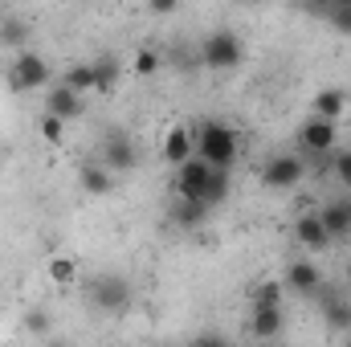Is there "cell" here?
Returning <instances> with one entry per match:
<instances>
[{
    "instance_id": "obj_1",
    "label": "cell",
    "mask_w": 351,
    "mask_h": 347,
    "mask_svg": "<svg viewBox=\"0 0 351 347\" xmlns=\"http://www.w3.org/2000/svg\"><path fill=\"white\" fill-rule=\"evenodd\" d=\"M192 139H196V160H204L208 168L217 172H229V164L237 160V131L221 119H204L192 127Z\"/></svg>"
},
{
    "instance_id": "obj_2",
    "label": "cell",
    "mask_w": 351,
    "mask_h": 347,
    "mask_svg": "<svg viewBox=\"0 0 351 347\" xmlns=\"http://www.w3.org/2000/svg\"><path fill=\"white\" fill-rule=\"evenodd\" d=\"M241 58H245V45L233 29H217L200 45V66H208V70H237Z\"/></svg>"
},
{
    "instance_id": "obj_3",
    "label": "cell",
    "mask_w": 351,
    "mask_h": 347,
    "mask_svg": "<svg viewBox=\"0 0 351 347\" xmlns=\"http://www.w3.org/2000/svg\"><path fill=\"white\" fill-rule=\"evenodd\" d=\"M49 78H53V70H49V62L41 58V53H16L12 58V66L4 70V82L12 94H25V90H41L49 86Z\"/></svg>"
},
{
    "instance_id": "obj_4",
    "label": "cell",
    "mask_w": 351,
    "mask_h": 347,
    "mask_svg": "<svg viewBox=\"0 0 351 347\" xmlns=\"http://www.w3.org/2000/svg\"><path fill=\"white\" fill-rule=\"evenodd\" d=\"M335 143H339V123H327V119L311 115V119L298 127V147H302L306 156H331Z\"/></svg>"
},
{
    "instance_id": "obj_5",
    "label": "cell",
    "mask_w": 351,
    "mask_h": 347,
    "mask_svg": "<svg viewBox=\"0 0 351 347\" xmlns=\"http://www.w3.org/2000/svg\"><path fill=\"white\" fill-rule=\"evenodd\" d=\"M213 172L217 168H208L204 160H188V164H180L176 168V196H184V200H204L208 196V184H213ZM208 204V200H204Z\"/></svg>"
},
{
    "instance_id": "obj_6",
    "label": "cell",
    "mask_w": 351,
    "mask_h": 347,
    "mask_svg": "<svg viewBox=\"0 0 351 347\" xmlns=\"http://www.w3.org/2000/svg\"><path fill=\"white\" fill-rule=\"evenodd\" d=\"M90 302H94L98 311H123V307L131 302V282L119 278V274H98V278L90 282Z\"/></svg>"
},
{
    "instance_id": "obj_7",
    "label": "cell",
    "mask_w": 351,
    "mask_h": 347,
    "mask_svg": "<svg viewBox=\"0 0 351 347\" xmlns=\"http://www.w3.org/2000/svg\"><path fill=\"white\" fill-rule=\"evenodd\" d=\"M98 164H102L110 176H114V172H131V168L139 164V152H135V143L114 127V131L102 139V160H98Z\"/></svg>"
},
{
    "instance_id": "obj_8",
    "label": "cell",
    "mask_w": 351,
    "mask_h": 347,
    "mask_svg": "<svg viewBox=\"0 0 351 347\" xmlns=\"http://www.w3.org/2000/svg\"><path fill=\"white\" fill-rule=\"evenodd\" d=\"M302 176H306L302 156H274V160H265V168H262V184L265 188H294Z\"/></svg>"
},
{
    "instance_id": "obj_9",
    "label": "cell",
    "mask_w": 351,
    "mask_h": 347,
    "mask_svg": "<svg viewBox=\"0 0 351 347\" xmlns=\"http://www.w3.org/2000/svg\"><path fill=\"white\" fill-rule=\"evenodd\" d=\"M45 110L49 115H58L62 123H70V119H82L86 115V102H82V94H74L70 86H49V94H45Z\"/></svg>"
},
{
    "instance_id": "obj_10",
    "label": "cell",
    "mask_w": 351,
    "mask_h": 347,
    "mask_svg": "<svg viewBox=\"0 0 351 347\" xmlns=\"http://www.w3.org/2000/svg\"><path fill=\"white\" fill-rule=\"evenodd\" d=\"M160 152H164V160L176 164V168H180V164H188V160L196 156L192 127H168V131H164V147H160Z\"/></svg>"
},
{
    "instance_id": "obj_11",
    "label": "cell",
    "mask_w": 351,
    "mask_h": 347,
    "mask_svg": "<svg viewBox=\"0 0 351 347\" xmlns=\"http://www.w3.org/2000/svg\"><path fill=\"white\" fill-rule=\"evenodd\" d=\"M286 286L294 290V294H319L323 290V274H319V265L315 261H290L286 265Z\"/></svg>"
},
{
    "instance_id": "obj_12",
    "label": "cell",
    "mask_w": 351,
    "mask_h": 347,
    "mask_svg": "<svg viewBox=\"0 0 351 347\" xmlns=\"http://www.w3.org/2000/svg\"><path fill=\"white\" fill-rule=\"evenodd\" d=\"M250 331H254L258 344H274V339H282V331H286V315H282V307L254 311V315H250Z\"/></svg>"
},
{
    "instance_id": "obj_13",
    "label": "cell",
    "mask_w": 351,
    "mask_h": 347,
    "mask_svg": "<svg viewBox=\"0 0 351 347\" xmlns=\"http://www.w3.org/2000/svg\"><path fill=\"white\" fill-rule=\"evenodd\" d=\"M319 221H323V229H327V237L335 241H343L351 237V196H339V200H331L323 213H319Z\"/></svg>"
},
{
    "instance_id": "obj_14",
    "label": "cell",
    "mask_w": 351,
    "mask_h": 347,
    "mask_svg": "<svg viewBox=\"0 0 351 347\" xmlns=\"http://www.w3.org/2000/svg\"><path fill=\"white\" fill-rule=\"evenodd\" d=\"M294 237H298V246H302V250H311V254H319V250H327V246H331V237H327V229H323L319 213H302V217L294 221Z\"/></svg>"
},
{
    "instance_id": "obj_15",
    "label": "cell",
    "mask_w": 351,
    "mask_h": 347,
    "mask_svg": "<svg viewBox=\"0 0 351 347\" xmlns=\"http://www.w3.org/2000/svg\"><path fill=\"white\" fill-rule=\"evenodd\" d=\"M78 184H82V192H86V196H106V192L114 188V176L106 172L102 164L86 160V164H78Z\"/></svg>"
},
{
    "instance_id": "obj_16",
    "label": "cell",
    "mask_w": 351,
    "mask_h": 347,
    "mask_svg": "<svg viewBox=\"0 0 351 347\" xmlns=\"http://www.w3.org/2000/svg\"><path fill=\"white\" fill-rule=\"evenodd\" d=\"M172 221L180 229H196V225L208 221V204H204V200H184V196H176L172 200Z\"/></svg>"
},
{
    "instance_id": "obj_17",
    "label": "cell",
    "mask_w": 351,
    "mask_h": 347,
    "mask_svg": "<svg viewBox=\"0 0 351 347\" xmlns=\"http://www.w3.org/2000/svg\"><path fill=\"white\" fill-rule=\"evenodd\" d=\"M348 110V94L339 86H327L315 94V115L319 119H327V123H339V115Z\"/></svg>"
},
{
    "instance_id": "obj_18",
    "label": "cell",
    "mask_w": 351,
    "mask_h": 347,
    "mask_svg": "<svg viewBox=\"0 0 351 347\" xmlns=\"http://www.w3.org/2000/svg\"><path fill=\"white\" fill-rule=\"evenodd\" d=\"M323 319H327V327H331V331L351 335V298H343V294L327 298V302H323Z\"/></svg>"
},
{
    "instance_id": "obj_19",
    "label": "cell",
    "mask_w": 351,
    "mask_h": 347,
    "mask_svg": "<svg viewBox=\"0 0 351 347\" xmlns=\"http://www.w3.org/2000/svg\"><path fill=\"white\" fill-rule=\"evenodd\" d=\"M94 66V90L98 94H110V90L119 86V74H123V66H119V58L114 53H102L98 62H90Z\"/></svg>"
},
{
    "instance_id": "obj_20",
    "label": "cell",
    "mask_w": 351,
    "mask_h": 347,
    "mask_svg": "<svg viewBox=\"0 0 351 347\" xmlns=\"http://www.w3.org/2000/svg\"><path fill=\"white\" fill-rule=\"evenodd\" d=\"M21 327H25V335H33V339H53V335H49V331H53V315H49L45 307H33V311H25Z\"/></svg>"
},
{
    "instance_id": "obj_21",
    "label": "cell",
    "mask_w": 351,
    "mask_h": 347,
    "mask_svg": "<svg viewBox=\"0 0 351 347\" xmlns=\"http://www.w3.org/2000/svg\"><path fill=\"white\" fill-rule=\"evenodd\" d=\"M45 274H49V282H53V286H74V282H78V261L58 254V258L45 261Z\"/></svg>"
},
{
    "instance_id": "obj_22",
    "label": "cell",
    "mask_w": 351,
    "mask_h": 347,
    "mask_svg": "<svg viewBox=\"0 0 351 347\" xmlns=\"http://www.w3.org/2000/svg\"><path fill=\"white\" fill-rule=\"evenodd\" d=\"M250 302H254V311L282 307V282H278V278H265V282H258V286L250 290Z\"/></svg>"
},
{
    "instance_id": "obj_23",
    "label": "cell",
    "mask_w": 351,
    "mask_h": 347,
    "mask_svg": "<svg viewBox=\"0 0 351 347\" xmlns=\"http://www.w3.org/2000/svg\"><path fill=\"white\" fill-rule=\"evenodd\" d=\"M62 86H70L74 94H86V90H94V66H90V62L70 66V70H66V78H62Z\"/></svg>"
},
{
    "instance_id": "obj_24",
    "label": "cell",
    "mask_w": 351,
    "mask_h": 347,
    "mask_svg": "<svg viewBox=\"0 0 351 347\" xmlns=\"http://www.w3.org/2000/svg\"><path fill=\"white\" fill-rule=\"evenodd\" d=\"M323 16H327V25H331L335 33L351 37V0H339V4H331V8H323Z\"/></svg>"
},
{
    "instance_id": "obj_25",
    "label": "cell",
    "mask_w": 351,
    "mask_h": 347,
    "mask_svg": "<svg viewBox=\"0 0 351 347\" xmlns=\"http://www.w3.org/2000/svg\"><path fill=\"white\" fill-rule=\"evenodd\" d=\"M160 66H164V58H160L156 49H135V58H131V70H135L139 78H152V74H160Z\"/></svg>"
},
{
    "instance_id": "obj_26",
    "label": "cell",
    "mask_w": 351,
    "mask_h": 347,
    "mask_svg": "<svg viewBox=\"0 0 351 347\" xmlns=\"http://www.w3.org/2000/svg\"><path fill=\"white\" fill-rule=\"evenodd\" d=\"M37 131H41V139H45V143H62V139H66V123H62L58 115H49V110L37 119Z\"/></svg>"
},
{
    "instance_id": "obj_27",
    "label": "cell",
    "mask_w": 351,
    "mask_h": 347,
    "mask_svg": "<svg viewBox=\"0 0 351 347\" xmlns=\"http://www.w3.org/2000/svg\"><path fill=\"white\" fill-rule=\"evenodd\" d=\"M25 37H29L25 21H16V16H4V21H0V45H21Z\"/></svg>"
},
{
    "instance_id": "obj_28",
    "label": "cell",
    "mask_w": 351,
    "mask_h": 347,
    "mask_svg": "<svg viewBox=\"0 0 351 347\" xmlns=\"http://www.w3.org/2000/svg\"><path fill=\"white\" fill-rule=\"evenodd\" d=\"M225 196H229V172H213V184H208V196H204V200H208V208H217V204H221Z\"/></svg>"
},
{
    "instance_id": "obj_29",
    "label": "cell",
    "mask_w": 351,
    "mask_h": 347,
    "mask_svg": "<svg viewBox=\"0 0 351 347\" xmlns=\"http://www.w3.org/2000/svg\"><path fill=\"white\" fill-rule=\"evenodd\" d=\"M331 172L339 176V184L351 188V147H339V152L331 156Z\"/></svg>"
},
{
    "instance_id": "obj_30",
    "label": "cell",
    "mask_w": 351,
    "mask_h": 347,
    "mask_svg": "<svg viewBox=\"0 0 351 347\" xmlns=\"http://www.w3.org/2000/svg\"><path fill=\"white\" fill-rule=\"evenodd\" d=\"M188 347H233V344H229L225 335H217V331H204V335H196Z\"/></svg>"
},
{
    "instance_id": "obj_31",
    "label": "cell",
    "mask_w": 351,
    "mask_h": 347,
    "mask_svg": "<svg viewBox=\"0 0 351 347\" xmlns=\"http://www.w3.org/2000/svg\"><path fill=\"white\" fill-rule=\"evenodd\" d=\"M152 12H160V16H164V12H176V0H156Z\"/></svg>"
},
{
    "instance_id": "obj_32",
    "label": "cell",
    "mask_w": 351,
    "mask_h": 347,
    "mask_svg": "<svg viewBox=\"0 0 351 347\" xmlns=\"http://www.w3.org/2000/svg\"><path fill=\"white\" fill-rule=\"evenodd\" d=\"M45 347H70L66 339H45Z\"/></svg>"
},
{
    "instance_id": "obj_33",
    "label": "cell",
    "mask_w": 351,
    "mask_h": 347,
    "mask_svg": "<svg viewBox=\"0 0 351 347\" xmlns=\"http://www.w3.org/2000/svg\"><path fill=\"white\" fill-rule=\"evenodd\" d=\"M262 347H286V344H282V339H274V344H262Z\"/></svg>"
},
{
    "instance_id": "obj_34",
    "label": "cell",
    "mask_w": 351,
    "mask_h": 347,
    "mask_svg": "<svg viewBox=\"0 0 351 347\" xmlns=\"http://www.w3.org/2000/svg\"><path fill=\"white\" fill-rule=\"evenodd\" d=\"M343 347H351V335H343Z\"/></svg>"
},
{
    "instance_id": "obj_35",
    "label": "cell",
    "mask_w": 351,
    "mask_h": 347,
    "mask_svg": "<svg viewBox=\"0 0 351 347\" xmlns=\"http://www.w3.org/2000/svg\"><path fill=\"white\" fill-rule=\"evenodd\" d=\"M0 160H4V152H0Z\"/></svg>"
}]
</instances>
